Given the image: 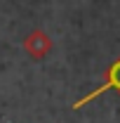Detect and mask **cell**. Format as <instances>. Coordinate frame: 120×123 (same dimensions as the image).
<instances>
[{"instance_id":"cell-1","label":"cell","mask_w":120,"mask_h":123,"mask_svg":"<svg viewBox=\"0 0 120 123\" xmlns=\"http://www.w3.org/2000/svg\"><path fill=\"white\" fill-rule=\"evenodd\" d=\"M52 47V43H49V38H47V33L45 31H33L28 38L24 40V50L28 52L33 59H40V57H45L47 55V50Z\"/></svg>"}]
</instances>
